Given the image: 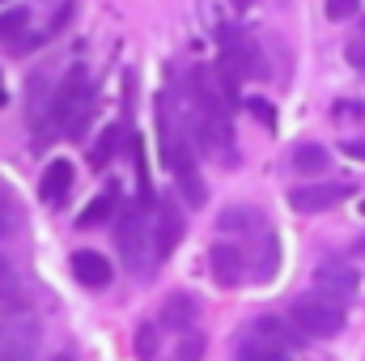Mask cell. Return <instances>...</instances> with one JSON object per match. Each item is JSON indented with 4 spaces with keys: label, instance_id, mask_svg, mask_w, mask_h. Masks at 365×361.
I'll return each instance as SVG.
<instances>
[{
    "label": "cell",
    "instance_id": "6",
    "mask_svg": "<svg viewBox=\"0 0 365 361\" xmlns=\"http://www.w3.org/2000/svg\"><path fill=\"white\" fill-rule=\"evenodd\" d=\"M353 195V183H336V179H319V183H302L289 191V204L302 213V217H314V213H327L336 204H344Z\"/></svg>",
    "mask_w": 365,
    "mask_h": 361
},
{
    "label": "cell",
    "instance_id": "29",
    "mask_svg": "<svg viewBox=\"0 0 365 361\" xmlns=\"http://www.w3.org/2000/svg\"><path fill=\"white\" fill-rule=\"evenodd\" d=\"M9 230H13V221H9V213H0V238H4Z\"/></svg>",
    "mask_w": 365,
    "mask_h": 361
},
{
    "label": "cell",
    "instance_id": "5",
    "mask_svg": "<svg viewBox=\"0 0 365 361\" xmlns=\"http://www.w3.org/2000/svg\"><path fill=\"white\" fill-rule=\"evenodd\" d=\"M221 68L238 81H264L268 77V60H264L259 43L238 26H221Z\"/></svg>",
    "mask_w": 365,
    "mask_h": 361
},
{
    "label": "cell",
    "instance_id": "24",
    "mask_svg": "<svg viewBox=\"0 0 365 361\" xmlns=\"http://www.w3.org/2000/svg\"><path fill=\"white\" fill-rule=\"evenodd\" d=\"M323 9H327V17H331V21H349V17H357L361 0H327Z\"/></svg>",
    "mask_w": 365,
    "mask_h": 361
},
{
    "label": "cell",
    "instance_id": "10",
    "mask_svg": "<svg viewBox=\"0 0 365 361\" xmlns=\"http://www.w3.org/2000/svg\"><path fill=\"white\" fill-rule=\"evenodd\" d=\"M217 225H221V234H234V238H259V234L268 230V217H264V208H255V204H230V208L217 217Z\"/></svg>",
    "mask_w": 365,
    "mask_h": 361
},
{
    "label": "cell",
    "instance_id": "4",
    "mask_svg": "<svg viewBox=\"0 0 365 361\" xmlns=\"http://www.w3.org/2000/svg\"><path fill=\"white\" fill-rule=\"evenodd\" d=\"M289 319H293L310 340H327V336H340V332H344V302H336V298H327V293L314 289V293L293 298Z\"/></svg>",
    "mask_w": 365,
    "mask_h": 361
},
{
    "label": "cell",
    "instance_id": "8",
    "mask_svg": "<svg viewBox=\"0 0 365 361\" xmlns=\"http://www.w3.org/2000/svg\"><path fill=\"white\" fill-rule=\"evenodd\" d=\"M187 234V221H182V208L175 200H158L153 204V260H170L175 247Z\"/></svg>",
    "mask_w": 365,
    "mask_h": 361
},
{
    "label": "cell",
    "instance_id": "1",
    "mask_svg": "<svg viewBox=\"0 0 365 361\" xmlns=\"http://www.w3.org/2000/svg\"><path fill=\"white\" fill-rule=\"evenodd\" d=\"M158 141H162V162H166V171L175 175L182 200H187V204H204L208 191H204V183H200L195 145H191V136H187V128H182L179 106H175L166 93L158 98Z\"/></svg>",
    "mask_w": 365,
    "mask_h": 361
},
{
    "label": "cell",
    "instance_id": "16",
    "mask_svg": "<svg viewBox=\"0 0 365 361\" xmlns=\"http://www.w3.org/2000/svg\"><path fill=\"white\" fill-rule=\"evenodd\" d=\"M119 149H123V123H106V128L98 132V141L90 145V166H93V171L110 166Z\"/></svg>",
    "mask_w": 365,
    "mask_h": 361
},
{
    "label": "cell",
    "instance_id": "2",
    "mask_svg": "<svg viewBox=\"0 0 365 361\" xmlns=\"http://www.w3.org/2000/svg\"><path fill=\"white\" fill-rule=\"evenodd\" d=\"M93 119V86L81 68H73L56 90H51V106H47V123L51 132H64V136H86Z\"/></svg>",
    "mask_w": 365,
    "mask_h": 361
},
{
    "label": "cell",
    "instance_id": "14",
    "mask_svg": "<svg viewBox=\"0 0 365 361\" xmlns=\"http://www.w3.org/2000/svg\"><path fill=\"white\" fill-rule=\"evenodd\" d=\"M195 319H200V302H195L191 293H170V298L162 302V327H170V332H191Z\"/></svg>",
    "mask_w": 365,
    "mask_h": 361
},
{
    "label": "cell",
    "instance_id": "13",
    "mask_svg": "<svg viewBox=\"0 0 365 361\" xmlns=\"http://www.w3.org/2000/svg\"><path fill=\"white\" fill-rule=\"evenodd\" d=\"M73 276H77V285H86V289H106L110 280H115V268H110V260L106 255H98V251H73Z\"/></svg>",
    "mask_w": 365,
    "mask_h": 361
},
{
    "label": "cell",
    "instance_id": "15",
    "mask_svg": "<svg viewBox=\"0 0 365 361\" xmlns=\"http://www.w3.org/2000/svg\"><path fill=\"white\" fill-rule=\"evenodd\" d=\"M38 357V327H17L0 340V361H34Z\"/></svg>",
    "mask_w": 365,
    "mask_h": 361
},
{
    "label": "cell",
    "instance_id": "9",
    "mask_svg": "<svg viewBox=\"0 0 365 361\" xmlns=\"http://www.w3.org/2000/svg\"><path fill=\"white\" fill-rule=\"evenodd\" d=\"M208 268H212V280H217L221 289L242 285V280H247V247H238V243H217V247L208 251Z\"/></svg>",
    "mask_w": 365,
    "mask_h": 361
},
{
    "label": "cell",
    "instance_id": "26",
    "mask_svg": "<svg viewBox=\"0 0 365 361\" xmlns=\"http://www.w3.org/2000/svg\"><path fill=\"white\" fill-rule=\"evenodd\" d=\"M344 60H349L357 73H365V34L357 39V43H349V47H344Z\"/></svg>",
    "mask_w": 365,
    "mask_h": 361
},
{
    "label": "cell",
    "instance_id": "19",
    "mask_svg": "<svg viewBox=\"0 0 365 361\" xmlns=\"http://www.w3.org/2000/svg\"><path fill=\"white\" fill-rule=\"evenodd\" d=\"M255 264H251V276L255 280H272V272H276V264H280V247H276V238H272V230H264L259 238H255Z\"/></svg>",
    "mask_w": 365,
    "mask_h": 361
},
{
    "label": "cell",
    "instance_id": "18",
    "mask_svg": "<svg viewBox=\"0 0 365 361\" xmlns=\"http://www.w3.org/2000/svg\"><path fill=\"white\" fill-rule=\"evenodd\" d=\"M26 30H30V9H21V4L0 9V43H9L17 51L26 43Z\"/></svg>",
    "mask_w": 365,
    "mask_h": 361
},
{
    "label": "cell",
    "instance_id": "11",
    "mask_svg": "<svg viewBox=\"0 0 365 361\" xmlns=\"http://www.w3.org/2000/svg\"><path fill=\"white\" fill-rule=\"evenodd\" d=\"M314 289L327 293V298H336V302H349L357 293V272L349 268V264H340V260H327V264L314 268Z\"/></svg>",
    "mask_w": 365,
    "mask_h": 361
},
{
    "label": "cell",
    "instance_id": "3",
    "mask_svg": "<svg viewBox=\"0 0 365 361\" xmlns=\"http://www.w3.org/2000/svg\"><path fill=\"white\" fill-rule=\"evenodd\" d=\"M115 238H119V251H123L128 268L149 272V260H153V208H149V200H136V204L123 208Z\"/></svg>",
    "mask_w": 365,
    "mask_h": 361
},
{
    "label": "cell",
    "instance_id": "27",
    "mask_svg": "<svg viewBox=\"0 0 365 361\" xmlns=\"http://www.w3.org/2000/svg\"><path fill=\"white\" fill-rule=\"evenodd\" d=\"M331 115H336V119H365V106L361 102H336Z\"/></svg>",
    "mask_w": 365,
    "mask_h": 361
},
{
    "label": "cell",
    "instance_id": "32",
    "mask_svg": "<svg viewBox=\"0 0 365 361\" xmlns=\"http://www.w3.org/2000/svg\"><path fill=\"white\" fill-rule=\"evenodd\" d=\"M4 102H9V90H4V81H0V106H4Z\"/></svg>",
    "mask_w": 365,
    "mask_h": 361
},
{
    "label": "cell",
    "instance_id": "17",
    "mask_svg": "<svg viewBox=\"0 0 365 361\" xmlns=\"http://www.w3.org/2000/svg\"><path fill=\"white\" fill-rule=\"evenodd\" d=\"M289 162H293L297 175H323L331 166V153L323 145H314V141H302V145H293V158Z\"/></svg>",
    "mask_w": 365,
    "mask_h": 361
},
{
    "label": "cell",
    "instance_id": "22",
    "mask_svg": "<svg viewBox=\"0 0 365 361\" xmlns=\"http://www.w3.org/2000/svg\"><path fill=\"white\" fill-rule=\"evenodd\" d=\"M162 349V336H158V323H140L136 327V357L140 361H153Z\"/></svg>",
    "mask_w": 365,
    "mask_h": 361
},
{
    "label": "cell",
    "instance_id": "7",
    "mask_svg": "<svg viewBox=\"0 0 365 361\" xmlns=\"http://www.w3.org/2000/svg\"><path fill=\"white\" fill-rule=\"evenodd\" d=\"M247 336H255L259 345H268V349H276V353H297V349H306V332L293 323V319H280V315H259L255 323H251V332Z\"/></svg>",
    "mask_w": 365,
    "mask_h": 361
},
{
    "label": "cell",
    "instance_id": "21",
    "mask_svg": "<svg viewBox=\"0 0 365 361\" xmlns=\"http://www.w3.org/2000/svg\"><path fill=\"white\" fill-rule=\"evenodd\" d=\"M234 361H284V353H276V349H268V345H259L255 336H247V340H238Z\"/></svg>",
    "mask_w": 365,
    "mask_h": 361
},
{
    "label": "cell",
    "instance_id": "28",
    "mask_svg": "<svg viewBox=\"0 0 365 361\" xmlns=\"http://www.w3.org/2000/svg\"><path fill=\"white\" fill-rule=\"evenodd\" d=\"M340 149H344L349 158H357V162H365V136H353V141H344Z\"/></svg>",
    "mask_w": 365,
    "mask_h": 361
},
{
    "label": "cell",
    "instance_id": "31",
    "mask_svg": "<svg viewBox=\"0 0 365 361\" xmlns=\"http://www.w3.org/2000/svg\"><path fill=\"white\" fill-rule=\"evenodd\" d=\"M234 9H251V4H259V0H230Z\"/></svg>",
    "mask_w": 365,
    "mask_h": 361
},
{
    "label": "cell",
    "instance_id": "23",
    "mask_svg": "<svg viewBox=\"0 0 365 361\" xmlns=\"http://www.w3.org/2000/svg\"><path fill=\"white\" fill-rule=\"evenodd\" d=\"M204 349H208V340H204L200 332H182V336H179V353H175V361H204Z\"/></svg>",
    "mask_w": 365,
    "mask_h": 361
},
{
    "label": "cell",
    "instance_id": "25",
    "mask_svg": "<svg viewBox=\"0 0 365 361\" xmlns=\"http://www.w3.org/2000/svg\"><path fill=\"white\" fill-rule=\"evenodd\" d=\"M247 111H251L264 128H272V123H276V106H272V102H264V98H247Z\"/></svg>",
    "mask_w": 365,
    "mask_h": 361
},
{
    "label": "cell",
    "instance_id": "12",
    "mask_svg": "<svg viewBox=\"0 0 365 361\" xmlns=\"http://www.w3.org/2000/svg\"><path fill=\"white\" fill-rule=\"evenodd\" d=\"M73 183H77V166L68 158H56V162H47V171L38 179V200L43 204H64L68 191H73Z\"/></svg>",
    "mask_w": 365,
    "mask_h": 361
},
{
    "label": "cell",
    "instance_id": "35",
    "mask_svg": "<svg viewBox=\"0 0 365 361\" xmlns=\"http://www.w3.org/2000/svg\"><path fill=\"white\" fill-rule=\"evenodd\" d=\"M51 361H68V357H51Z\"/></svg>",
    "mask_w": 365,
    "mask_h": 361
},
{
    "label": "cell",
    "instance_id": "30",
    "mask_svg": "<svg viewBox=\"0 0 365 361\" xmlns=\"http://www.w3.org/2000/svg\"><path fill=\"white\" fill-rule=\"evenodd\" d=\"M4 280H9V260L0 255V285H4Z\"/></svg>",
    "mask_w": 365,
    "mask_h": 361
},
{
    "label": "cell",
    "instance_id": "34",
    "mask_svg": "<svg viewBox=\"0 0 365 361\" xmlns=\"http://www.w3.org/2000/svg\"><path fill=\"white\" fill-rule=\"evenodd\" d=\"M361 34H365V13H361Z\"/></svg>",
    "mask_w": 365,
    "mask_h": 361
},
{
    "label": "cell",
    "instance_id": "20",
    "mask_svg": "<svg viewBox=\"0 0 365 361\" xmlns=\"http://www.w3.org/2000/svg\"><path fill=\"white\" fill-rule=\"evenodd\" d=\"M115 208H119V200H115V191H102V195H93L90 204L81 208V217H77V225H81V230H93V225H106V221L115 217Z\"/></svg>",
    "mask_w": 365,
    "mask_h": 361
},
{
    "label": "cell",
    "instance_id": "33",
    "mask_svg": "<svg viewBox=\"0 0 365 361\" xmlns=\"http://www.w3.org/2000/svg\"><path fill=\"white\" fill-rule=\"evenodd\" d=\"M357 255H365V238H361V243H357Z\"/></svg>",
    "mask_w": 365,
    "mask_h": 361
}]
</instances>
